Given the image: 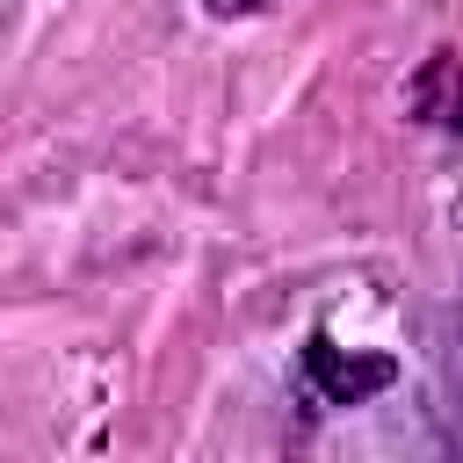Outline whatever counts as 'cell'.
Instances as JSON below:
<instances>
[{
    "label": "cell",
    "instance_id": "obj_3",
    "mask_svg": "<svg viewBox=\"0 0 463 463\" xmlns=\"http://www.w3.org/2000/svg\"><path fill=\"white\" fill-rule=\"evenodd\" d=\"M246 7H260V0H210V14H246Z\"/></svg>",
    "mask_w": 463,
    "mask_h": 463
},
{
    "label": "cell",
    "instance_id": "obj_2",
    "mask_svg": "<svg viewBox=\"0 0 463 463\" xmlns=\"http://www.w3.org/2000/svg\"><path fill=\"white\" fill-rule=\"evenodd\" d=\"M405 109L427 116V123H441L449 137H463V58L434 51V58L420 65V80L405 87Z\"/></svg>",
    "mask_w": 463,
    "mask_h": 463
},
{
    "label": "cell",
    "instance_id": "obj_1",
    "mask_svg": "<svg viewBox=\"0 0 463 463\" xmlns=\"http://www.w3.org/2000/svg\"><path fill=\"white\" fill-rule=\"evenodd\" d=\"M391 376H398L391 354H347L326 333L304 340V398L311 405H362V398L391 391Z\"/></svg>",
    "mask_w": 463,
    "mask_h": 463
}]
</instances>
